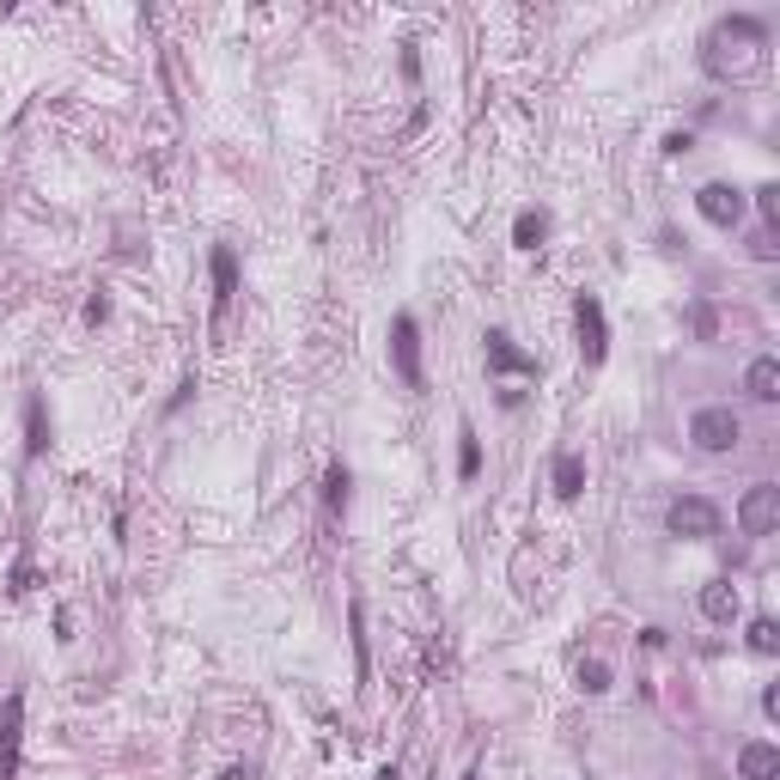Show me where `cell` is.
<instances>
[{
    "mask_svg": "<svg viewBox=\"0 0 780 780\" xmlns=\"http://www.w3.org/2000/svg\"><path fill=\"white\" fill-rule=\"evenodd\" d=\"M719 524H726V512H719L707 494H677V500L665 506V531L683 536V543H714Z\"/></svg>",
    "mask_w": 780,
    "mask_h": 780,
    "instance_id": "6da1fadb",
    "label": "cell"
},
{
    "mask_svg": "<svg viewBox=\"0 0 780 780\" xmlns=\"http://www.w3.org/2000/svg\"><path fill=\"white\" fill-rule=\"evenodd\" d=\"M689 439L702 445V451H738V439H744V414L732 409V403H707V409L689 414Z\"/></svg>",
    "mask_w": 780,
    "mask_h": 780,
    "instance_id": "7a4b0ae2",
    "label": "cell"
},
{
    "mask_svg": "<svg viewBox=\"0 0 780 780\" xmlns=\"http://www.w3.org/2000/svg\"><path fill=\"white\" fill-rule=\"evenodd\" d=\"M391 367H397V379L409 384V391H428V372H421V323H414L409 311L391 318Z\"/></svg>",
    "mask_w": 780,
    "mask_h": 780,
    "instance_id": "3957f363",
    "label": "cell"
},
{
    "mask_svg": "<svg viewBox=\"0 0 780 780\" xmlns=\"http://www.w3.org/2000/svg\"><path fill=\"white\" fill-rule=\"evenodd\" d=\"M573 336H580L585 367H604V360H610V318H604V306H597L592 293L573 299Z\"/></svg>",
    "mask_w": 780,
    "mask_h": 780,
    "instance_id": "277c9868",
    "label": "cell"
},
{
    "mask_svg": "<svg viewBox=\"0 0 780 780\" xmlns=\"http://www.w3.org/2000/svg\"><path fill=\"white\" fill-rule=\"evenodd\" d=\"M738 531L744 536H775L780 531V482H750L738 500Z\"/></svg>",
    "mask_w": 780,
    "mask_h": 780,
    "instance_id": "5b68a950",
    "label": "cell"
},
{
    "mask_svg": "<svg viewBox=\"0 0 780 780\" xmlns=\"http://www.w3.org/2000/svg\"><path fill=\"white\" fill-rule=\"evenodd\" d=\"M695 214H702L707 226L732 232L738 220H744V189H738V184H719V177H714V184L695 189Z\"/></svg>",
    "mask_w": 780,
    "mask_h": 780,
    "instance_id": "8992f818",
    "label": "cell"
},
{
    "mask_svg": "<svg viewBox=\"0 0 780 780\" xmlns=\"http://www.w3.org/2000/svg\"><path fill=\"white\" fill-rule=\"evenodd\" d=\"M482 342H488L482 354H488V372H494V379H543V367H536V354H524L519 342L506 336V330H488Z\"/></svg>",
    "mask_w": 780,
    "mask_h": 780,
    "instance_id": "52a82bcc",
    "label": "cell"
},
{
    "mask_svg": "<svg viewBox=\"0 0 780 780\" xmlns=\"http://www.w3.org/2000/svg\"><path fill=\"white\" fill-rule=\"evenodd\" d=\"M18 750H25V695L13 689V695L0 702V780L18 775V763H25Z\"/></svg>",
    "mask_w": 780,
    "mask_h": 780,
    "instance_id": "ba28073f",
    "label": "cell"
},
{
    "mask_svg": "<svg viewBox=\"0 0 780 780\" xmlns=\"http://www.w3.org/2000/svg\"><path fill=\"white\" fill-rule=\"evenodd\" d=\"M702 616L714 628H732L738 616H744V597H738V585L732 580H707L702 585Z\"/></svg>",
    "mask_w": 780,
    "mask_h": 780,
    "instance_id": "9c48e42d",
    "label": "cell"
},
{
    "mask_svg": "<svg viewBox=\"0 0 780 780\" xmlns=\"http://www.w3.org/2000/svg\"><path fill=\"white\" fill-rule=\"evenodd\" d=\"M208 275H214V318H226V306L238 299V250H232V245H214V257H208Z\"/></svg>",
    "mask_w": 780,
    "mask_h": 780,
    "instance_id": "30bf717a",
    "label": "cell"
},
{
    "mask_svg": "<svg viewBox=\"0 0 780 780\" xmlns=\"http://www.w3.org/2000/svg\"><path fill=\"white\" fill-rule=\"evenodd\" d=\"M738 780H780V744L750 738V744L738 750Z\"/></svg>",
    "mask_w": 780,
    "mask_h": 780,
    "instance_id": "8fae6325",
    "label": "cell"
},
{
    "mask_svg": "<svg viewBox=\"0 0 780 780\" xmlns=\"http://www.w3.org/2000/svg\"><path fill=\"white\" fill-rule=\"evenodd\" d=\"M549 482H555V494H561V500H580V494H585V458H580V451H555Z\"/></svg>",
    "mask_w": 780,
    "mask_h": 780,
    "instance_id": "7c38bea8",
    "label": "cell"
},
{
    "mask_svg": "<svg viewBox=\"0 0 780 780\" xmlns=\"http://www.w3.org/2000/svg\"><path fill=\"white\" fill-rule=\"evenodd\" d=\"M744 391H750V403H780V360H775V354H763V360H750V372H744Z\"/></svg>",
    "mask_w": 780,
    "mask_h": 780,
    "instance_id": "4fadbf2b",
    "label": "cell"
},
{
    "mask_svg": "<svg viewBox=\"0 0 780 780\" xmlns=\"http://www.w3.org/2000/svg\"><path fill=\"white\" fill-rule=\"evenodd\" d=\"M49 451V403L25 397V458H44Z\"/></svg>",
    "mask_w": 780,
    "mask_h": 780,
    "instance_id": "5bb4252c",
    "label": "cell"
},
{
    "mask_svg": "<svg viewBox=\"0 0 780 780\" xmlns=\"http://www.w3.org/2000/svg\"><path fill=\"white\" fill-rule=\"evenodd\" d=\"M348 500H354V475H348V463H330V470H323V506H330V512H348Z\"/></svg>",
    "mask_w": 780,
    "mask_h": 780,
    "instance_id": "9a60e30c",
    "label": "cell"
},
{
    "mask_svg": "<svg viewBox=\"0 0 780 780\" xmlns=\"http://www.w3.org/2000/svg\"><path fill=\"white\" fill-rule=\"evenodd\" d=\"M543 238H549V214H543V208H519V220H512V245L536 250Z\"/></svg>",
    "mask_w": 780,
    "mask_h": 780,
    "instance_id": "2e32d148",
    "label": "cell"
},
{
    "mask_svg": "<svg viewBox=\"0 0 780 780\" xmlns=\"http://www.w3.org/2000/svg\"><path fill=\"white\" fill-rule=\"evenodd\" d=\"M744 646H750L756 658H775V653H780V628H775V616H750Z\"/></svg>",
    "mask_w": 780,
    "mask_h": 780,
    "instance_id": "e0dca14e",
    "label": "cell"
},
{
    "mask_svg": "<svg viewBox=\"0 0 780 780\" xmlns=\"http://www.w3.org/2000/svg\"><path fill=\"white\" fill-rule=\"evenodd\" d=\"M482 475V439H475V428L463 421L458 428V482H475Z\"/></svg>",
    "mask_w": 780,
    "mask_h": 780,
    "instance_id": "ac0fdd59",
    "label": "cell"
},
{
    "mask_svg": "<svg viewBox=\"0 0 780 780\" xmlns=\"http://www.w3.org/2000/svg\"><path fill=\"white\" fill-rule=\"evenodd\" d=\"M573 683H580L585 695H610V665H604V658H580Z\"/></svg>",
    "mask_w": 780,
    "mask_h": 780,
    "instance_id": "d6986e66",
    "label": "cell"
},
{
    "mask_svg": "<svg viewBox=\"0 0 780 780\" xmlns=\"http://www.w3.org/2000/svg\"><path fill=\"white\" fill-rule=\"evenodd\" d=\"M348 622H354V677H360V689H367V610L354 604Z\"/></svg>",
    "mask_w": 780,
    "mask_h": 780,
    "instance_id": "ffe728a7",
    "label": "cell"
},
{
    "mask_svg": "<svg viewBox=\"0 0 780 780\" xmlns=\"http://www.w3.org/2000/svg\"><path fill=\"white\" fill-rule=\"evenodd\" d=\"M756 208H763V232L775 238V232H780V184H763V189H756Z\"/></svg>",
    "mask_w": 780,
    "mask_h": 780,
    "instance_id": "44dd1931",
    "label": "cell"
},
{
    "mask_svg": "<svg viewBox=\"0 0 780 780\" xmlns=\"http://www.w3.org/2000/svg\"><path fill=\"white\" fill-rule=\"evenodd\" d=\"M689 323H695V336H702V342H714V330H719L714 306H695V311H689Z\"/></svg>",
    "mask_w": 780,
    "mask_h": 780,
    "instance_id": "7402d4cb",
    "label": "cell"
},
{
    "mask_svg": "<svg viewBox=\"0 0 780 780\" xmlns=\"http://www.w3.org/2000/svg\"><path fill=\"white\" fill-rule=\"evenodd\" d=\"M689 147H695V135H689V128H671V135H665V153H671V159H683Z\"/></svg>",
    "mask_w": 780,
    "mask_h": 780,
    "instance_id": "603a6c76",
    "label": "cell"
},
{
    "mask_svg": "<svg viewBox=\"0 0 780 780\" xmlns=\"http://www.w3.org/2000/svg\"><path fill=\"white\" fill-rule=\"evenodd\" d=\"M7 592H13V597L32 592V561H18V567H13V585H7Z\"/></svg>",
    "mask_w": 780,
    "mask_h": 780,
    "instance_id": "cb8c5ba5",
    "label": "cell"
},
{
    "mask_svg": "<svg viewBox=\"0 0 780 780\" xmlns=\"http://www.w3.org/2000/svg\"><path fill=\"white\" fill-rule=\"evenodd\" d=\"M110 318V299L104 293H92V299H86V323H104Z\"/></svg>",
    "mask_w": 780,
    "mask_h": 780,
    "instance_id": "d4e9b609",
    "label": "cell"
},
{
    "mask_svg": "<svg viewBox=\"0 0 780 780\" xmlns=\"http://www.w3.org/2000/svg\"><path fill=\"white\" fill-rule=\"evenodd\" d=\"M750 250H756V257H763V262H775V238H768V232H756V238H750Z\"/></svg>",
    "mask_w": 780,
    "mask_h": 780,
    "instance_id": "484cf974",
    "label": "cell"
},
{
    "mask_svg": "<svg viewBox=\"0 0 780 780\" xmlns=\"http://www.w3.org/2000/svg\"><path fill=\"white\" fill-rule=\"evenodd\" d=\"M220 780H257V768H250V763H232V768H220Z\"/></svg>",
    "mask_w": 780,
    "mask_h": 780,
    "instance_id": "4316f807",
    "label": "cell"
},
{
    "mask_svg": "<svg viewBox=\"0 0 780 780\" xmlns=\"http://www.w3.org/2000/svg\"><path fill=\"white\" fill-rule=\"evenodd\" d=\"M763 714H768V719H780V689H775V683L763 689Z\"/></svg>",
    "mask_w": 780,
    "mask_h": 780,
    "instance_id": "83f0119b",
    "label": "cell"
},
{
    "mask_svg": "<svg viewBox=\"0 0 780 780\" xmlns=\"http://www.w3.org/2000/svg\"><path fill=\"white\" fill-rule=\"evenodd\" d=\"M372 780H403V768H397V763H384V768H379V775H372Z\"/></svg>",
    "mask_w": 780,
    "mask_h": 780,
    "instance_id": "f1b7e54d",
    "label": "cell"
},
{
    "mask_svg": "<svg viewBox=\"0 0 780 780\" xmlns=\"http://www.w3.org/2000/svg\"><path fill=\"white\" fill-rule=\"evenodd\" d=\"M463 780H482V768H470V775H463Z\"/></svg>",
    "mask_w": 780,
    "mask_h": 780,
    "instance_id": "f546056e",
    "label": "cell"
}]
</instances>
